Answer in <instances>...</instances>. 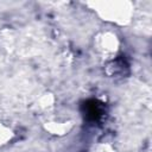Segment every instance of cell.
Here are the masks:
<instances>
[{
  "label": "cell",
  "mask_w": 152,
  "mask_h": 152,
  "mask_svg": "<svg viewBox=\"0 0 152 152\" xmlns=\"http://www.w3.org/2000/svg\"><path fill=\"white\" fill-rule=\"evenodd\" d=\"M103 115V106L97 101H89L86 104V116L91 120L96 121Z\"/></svg>",
  "instance_id": "obj_1"
}]
</instances>
